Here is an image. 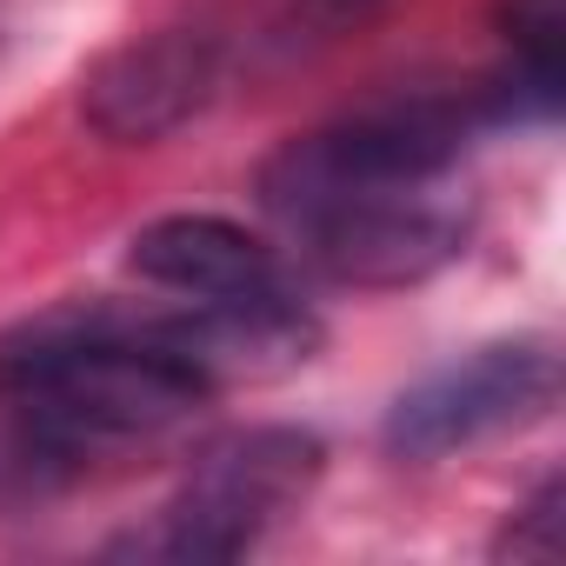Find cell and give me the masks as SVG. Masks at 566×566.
Returning a JSON list of instances; mask_svg holds the SVG:
<instances>
[{
    "instance_id": "cell-1",
    "label": "cell",
    "mask_w": 566,
    "mask_h": 566,
    "mask_svg": "<svg viewBox=\"0 0 566 566\" xmlns=\"http://www.w3.org/2000/svg\"><path fill=\"white\" fill-rule=\"evenodd\" d=\"M213 400L140 307L67 301L0 334V453L21 486L74 480L114 447L174 433Z\"/></svg>"
},
{
    "instance_id": "cell-2",
    "label": "cell",
    "mask_w": 566,
    "mask_h": 566,
    "mask_svg": "<svg viewBox=\"0 0 566 566\" xmlns=\"http://www.w3.org/2000/svg\"><path fill=\"white\" fill-rule=\"evenodd\" d=\"M473 127H486L480 101H447V94L380 101V107H360V114L327 120L314 134L280 140L253 174V200L266 220L294 227L301 213L334 207V200L433 187V180L460 174Z\"/></svg>"
},
{
    "instance_id": "cell-3",
    "label": "cell",
    "mask_w": 566,
    "mask_h": 566,
    "mask_svg": "<svg viewBox=\"0 0 566 566\" xmlns=\"http://www.w3.org/2000/svg\"><path fill=\"white\" fill-rule=\"evenodd\" d=\"M321 467H327V447L307 427H233L187 460L180 486L167 493L154 526L127 539V553L193 559V566L247 559L280 520L301 513Z\"/></svg>"
},
{
    "instance_id": "cell-4",
    "label": "cell",
    "mask_w": 566,
    "mask_h": 566,
    "mask_svg": "<svg viewBox=\"0 0 566 566\" xmlns=\"http://www.w3.org/2000/svg\"><path fill=\"white\" fill-rule=\"evenodd\" d=\"M553 407H559V347L539 334L486 340V347L433 367L427 380H413L387 407L380 447L407 467H433L493 433H520V427L546 420Z\"/></svg>"
},
{
    "instance_id": "cell-5",
    "label": "cell",
    "mask_w": 566,
    "mask_h": 566,
    "mask_svg": "<svg viewBox=\"0 0 566 566\" xmlns=\"http://www.w3.org/2000/svg\"><path fill=\"white\" fill-rule=\"evenodd\" d=\"M467 233H473V207L467 193H453V180L334 200L287 227L301 260L340 287H420L467 253Z\"/></svg>"
},
{
    "instance_id": "cell-6",
    "label": "cell",
    "mask_w": 566,
    "mask_h": 566,
    "mask_svg": "<svg viewBox=\"0 0 566 566\" xmlns=\"http://www.w3.org/2000/svg\"><path fill=\"white\" fill-rule=\"evenodd\" d=\"M227 67H233V48L207 21H174V28L134 34L87 67L81 120L114 147H154L220 101Z\"/></svg>"
},
{
    "instance_id": "cell-7",
    "label": "cell",
    "mask_w": 566,
    "mask_h": 566,
    "mask_svg": "<svg viewBox=\"0 0 566 566\" xmlns=\"http://www.w3.org/2000/svg\"><path fill=\"white\" fill-rule=\"evenodd\" d=\"M127 266L134 280L180 301H213V294H260V287H287L280 253L220 220V213H160L127 240Z\"/></svg>"
},
{
    "instance_id": "cell-8",
    "label": "cell",
    "mask_w": 566,
    "mask_h": 566,
    "mask_svg": "<svg viewBox=\"0 0 566 566\" xmlns=\"http://www.w3.org/2000/svg\"><path fill=\"white\" fill-rule=\"evenodd\" d=\"M559 553V473H546L493 533V559H553Z\"/></svg>"
}]
</instances>
